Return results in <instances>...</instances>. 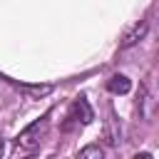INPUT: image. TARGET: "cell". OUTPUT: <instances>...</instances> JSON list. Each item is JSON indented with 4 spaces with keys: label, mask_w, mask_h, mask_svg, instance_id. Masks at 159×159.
<instances>
[{
    "label": "cell",
    "mask_w": 159,
    "mask_h": 159,
    "mask_svg": "<svg viewBox=\"0 0 159 159\" xmlns=\"http://www.w3.org/2000/svg\"><path fill=\"white\" fill-rule=\"evenodd\" d=\"M147 30H149V22L147 20H142V22H137L127 35H124V40H122V50H127V47H132V45H137L139 40H144V35H147Z\"/></svg>",
    "instance_id": "obj_1"
},
{
    "label": "cell",
    "mask_w": 159,
    "mask_h": 159,
    "mask_svg": "<svg viewBox=\"0 0 159 159\" xmlns=\"http://www.w3.org/2000/svg\"><path fill=\"white\" fill-rule=\"evenodd\" d=\"M40 129H42V122H35V124H30L20 137H17V144L20 147H25V149H35L37 147V142H40Z\"/></svg>",
    "instance_id": "obj_2"
},
{
    "label": "cell",
    "mask_w": 159,
    "mask_h": 159,
    "mask_svg": "<svg viewBox=\"0 0 159 159\" xmlns=\"http://www.w3.org/2000/svg\"><path fill=\"white\" fill-rule=\"evenodd\" d=\"M72 119H77V122H82V124H89V122L94 119V114H92V109H89V104H87L84 97L75 99V104H72Z\"/></svg>",
    "instance_id": "obj_3"
},
{
    "label": "cell",
    "mask_w": 159,
    "mask_h": 159,
    "mask_svg": "<svg viewBox=\"0 0 159 159\" xmlns=\"http://www.w3.org/2000/svg\"><path fill=\"white\" fill-rule=\"evenodd\" d=\"M107 89H109L112 94H127V92L132 89V82H129V77H124V75H112L109 82H107Z\"/></svg>",
    "instance_id": "obj_4"
},
{
    "label": "cell",
    "mask_w": 159,
    "mask_h": 159,
    "mask_svg": "<svg viewBox=\"0 0 159 159\" xmlns=\"http://www.w3.org/2000/svg\"><path fill=\"white\" fill-rule=\"evenodd\" d=\"M17 89H22L30 97H45L52 92V84H17Z\"/></svg>",
    "instance_id": "obj_5"
},
{
    "label": "cell",
    "mask_w": 159,
    "mask_h": 159,
    "mask_svg": "<svg viewBox=\"0 0 159 159\" xmlns=\"http://www.w3.org/2000/svg\"><path fill=\"white\" fill-rule=\"evenodd\" d=\"M80 159H102V147L99 144H87L80 149Z\"/></svg>",
    "instance_id": "obj_6"
}]
</instances>
